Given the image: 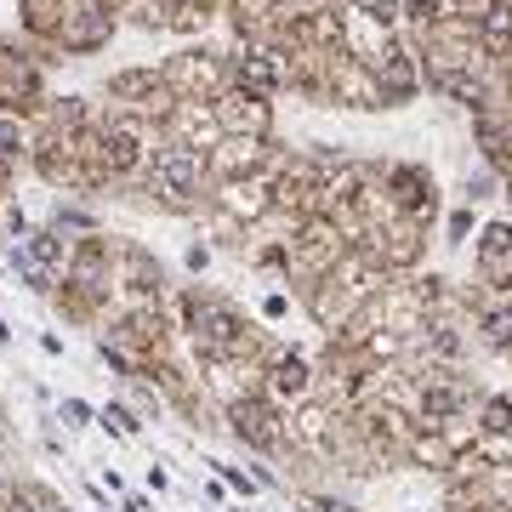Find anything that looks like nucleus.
<instances>
[{
  "label": "nucleus",
  "instance_id": "f257e3e1",
  "mask_svg": "<svg viewBox=\"0 0 512 512\" xmlns=\"http://www.w3.org/2000/svg\"><path fill=\"white\" fill-rule=\"evenodd\" d=\"M188 313H194V342H200L211 359H245V353H251L245 325H239L222 302H194Z\"/></svg>",
  "mask_w": 512,
  "mask_h": 512
},
{
  "label": "nucleus",
  "instance_id": "f03ea898",
  "mask_svg": "<svg viewBox=\"0 0 512 512\" xmlns=\"http://www.w3.org/2000/svg\"><path fill=\"white\" fill-rule=\"evenodd\" d=\"M234 427H239V439H251V444H279V427H274V410H262V404H234Z\"/></svg>",
  "mask_w": 512,
  "mask_h": 512
},
{
  "label": "nucleus",
  "instance_id": "7ed1b4c3",
  "mask_svg": "<svg viewBox=\"0 0 512 512\" xmlns=\"http://www.w3.org/2000/svg\"><path fill=\"white\" fill-rule=\"evenodd\" d=\"M274 393L279 399H285V393H291V399L296 393H308V365H302V359H279L274 365Z\"/></svg>",
  "mask_w": 512,
  "mask_h": 512
}]
</instances>
